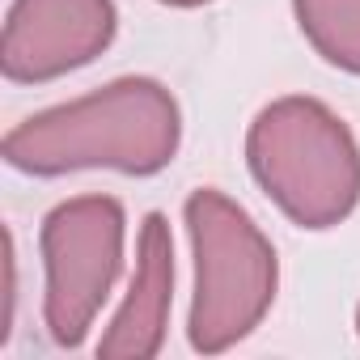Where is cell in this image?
<instances>
[{
	"mask_svg": "<svg viewBox=\"0 0 360 360\" xmlns=\"http://www.w3.org/2000/svg\"><path fill=\"white\" fill-rule=\"evenodd\" d=\"M183 144L178 98L153 77H119L72 102L22 119L0 153L22 174L60 178L72 169H119L131 178L161 174Z\"/></svg>",
	"mask_w": 360,
	"mask_h": 360,
	"instance_id": "obj_1",
	"label": "cell"
},
{
	"mask_svg": "<svg viewBox=\"0 0 360 360\" xmlns=\"http://www.w3.org/2000/svg\"><path fill=\"white\" fill-rule=\"evenodd\" d=\"M259 191L301 229L322 233L360 208V144L343 115L309 94L267 102L246 127Z\"/></svg>",
	"mask_w": 360,
	"mask_h": 360,
	"instance_id": "obj_2",
	"label": "cell"
},
{
	"mask_svg": "<svg viewBox=\"0 0 360 360\" xmlns=\"http://www.w3.org/2000/svg\"><path fill=\"white\" fill-rule=\"evenodd\" d=\"M195 292L187 339L200 356H221L263 326L280 292V259L255 217L217 187H195L183 204Z\"/></svg>",
	"mask_w": 360,
	"mask_h": 360,
	"instance_id": "obj_3",
	"label": "cell"
},
{
	"mask_svg": "<svg viewBox=\"0 0 360 360\" xmlns=\"http://www.w3.org/2000/svg\"><path fill=\"white\" fill-rule=\"evenodd\" d=\"M127 212L115 195H72L43 217V322L56 347H81L123 276Z\"/></svg>",
	"mask_w": 360,
	"mask_h": 360,
	"instance_id": "obj_4",
	"label": "cell"
},
{
	"mask_svg": "<svg viewBox=\"0 0 360 360\" xmlns=\"http://www.w3.org/2000/svg\"><path fill=\"white\" fill-rule=\"evenodd\" d=\"M119 30L115 0H13L0 43V72L13 85H43L94 64Z\"/></svg>",
	"mask_w": 360,
	"mask_h": 360,
	"instance_id": "obj_5",
	"label": "cell"
},
{
	"mask_svg": "<svg viewBox=\"0 0 360 360\" xmlns=\"http://www.w3.org/2000/svg\"><path fill=\"white\" fill-rule=\"evenodd\" d=\"M174 301V238L161 212H148L136 238V276L131 288L98 339V360H153L165 347Z\"/></svg>",
	"mask_w": 360,
	"mask_h": 360,
	"instance_id": "obj_6",
	"label": "cell"
},
{
	"mask_svg": "<svg viewBox=\"0 0 360 360\" xmlns=\"http://www.w3.org/2000/svg\"><path fill=\"white\" fill-rule=\"evenodd\" d=\"M292 13L330 68L360 77V0H292Z\"/></svg>",
	"mask_w": 360,
	"mask_h": 360,
	"instance_id": "obj_7",
	"label": "cell"
},
{
	"mask_svg": "<svg viewBox=\"0 0 360 360\" xmlns=\"http://www.w3.org/2000/svg\"><path fill=\"white\" fill-rule=\"evenodd\" d=\"M169 9H200V5H212V0H161Z\"/></svg>",
	"mask_w": 360,
	"mask_h": 360,
	"instance_id": "obj_8",
	"label": "cell"
},
{
	"mask_svg": "<svg viewBox=\"0 0 360 360\" xmlns=\"http://www.w3.org/2000/svg\"><path fill=\"white\" fill-rule=\"evenodd\" d=\"M356 335H360V305H356Z\"/></svg>",
	"mask_w": 360,
	"mask_h": 360,
	"instance_id": "obj_9",
	"label": "cell"
}]
</instances>
